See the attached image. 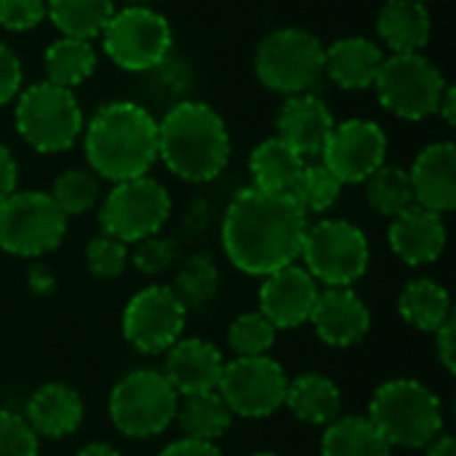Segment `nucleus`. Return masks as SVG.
<instances>
[{
  "mask_svg": "<svg viewBox=\"0 0 456 456\" xmlns=\"http://www.w3.org/2000/svg\"><path fill=\"white\" fill-rule=\"evenodd\" d=\"M305 232L307 214L291 195L246 187L227 206L222 246L240 273L270 275L299 259Z\"/></svg>",
  "mask_w": 456,
  "mask_h": 456,
  "instance_id": "nucleus-1",
  "label": "nucleus"
},
{
  "mask_svg": "<svg viewBox=\"0 0 456 456\" xmlns=\"http://www.w3.org/2000/svg\"><path fill=\"white\" fill-rule=\"evenodd\" d=\"M83 147L102 179L118 184L147 176L158 160V120L136 102H107L88 120Z\"/></svg>",
  "mask_w": 456,
  "mask_h": 456,
  "instance_id": "nucleus-2",
  "label": "nucleus"
},
{
  "mask_svg": "<svg viewBox=\"0 0 456 456\" xmlns=\"http://www.w3.org/2000/svg\"><path fill=\"white\" fill-rule=\"evenodd\" d=\"M230 131L203 102H176L158 123V158L184 182H211L230 160Z\"/></svg>",
  "mask_w": 456,
  "mask_h": 456,
  "instance_id": "nucleus-3",
  "label": "nucleus"
},
{
  "mask_svg": "<svg viewBox=\"0 0 456 456\" xmlns=\"http://www.w3.org/2000/svg\"><path fill=\"white\" fill-rule=\"evenodd\" d=\"M369 419L390 446L403 449L428 446L444 430L438 395L417 379H390L377 387Z\"/></svg>",
  "mask_w": 456,
  "mask_h": 456,
  "instance_id": "nucleus-4",
  "label": "nucleus"
},
{
  "mask_svg": "<svg viewBox=\"0 0 456 456\" xmlns=\"http://www.w3.org/2000/svg\"><path fill=\"white\" fill-rule=\"evenodd\" d=\"M323 56L326 45L318 35L302 27H281L259 43L254 69L265 88L297 96L321 77Z\"/></svg>",
  "mask_w": 456,
  "mask_h": 456,
  "instance_id": "nucleus-5",
  "label": "nucleus"
},
{
  "mask_svg": "<svg viewBox=\"0 0 456 456\" xmlns=\"http://www.w3.org/2000/svg\"><path fill=\"white\" fill-rule=\"evenodd\" d=\"M16 131L37 152H64L83 131V112L69 88L48 80L29 86L16 104Z\"/></svg>",
  "mask_w": 456,
  "mask_h": 456,
  "instance_id": "nucleus-6",
  "label": "nucleus"
},
{
  "mask_svg": "<svg viewBox=\"0 0 456 456\" xmlns=\"http://www.w3.org/2000/svg\"><path fill=\"white\" fill-rule=\"evenodd\" d=\"M179 409V395L155 369L126 374L110 393V419L128 438H152L163 433Z\"/></svg>",
  "mask_w": 456,
  "mask_h": 456,
  "instance_id": "nucleus-7",
  "label": "nucleus"
},
{
  "mask_svg": "<svg viewBox=\"0 0 456 456\" xmlns=\"http://www.w3.org/2000/svg\"><path fill=\"white\" fill-rule=\"evenodd\" d=\"M313 281L331 286H353L369 270V240L361 227L345 219H323L305 232L302 254Z\"/></svg>",
  "mask_w": 456,
  "mask_h": 456,
  "instance_id": "nucleus-8",
  "label": "nucleus"
},
{
  "mask_svg": "<svg viewBox=\"0 0 456 456\" xmlns=\"http://www.w3.org/2000/svg\"><path fill=\"white\" fill-rule=\"evenodd\" d=\"M374 88L382 107L393 115L403 120H425L438 115L446 80L441 69L422 53H393L385 59Z\"/></svg>",
  "mask_w": 456,
  "mask_h": 456,
  "instance_id": "nucleus-9",
  "label": "nucleus"
},
{
  "mask_svg": "<svg viewBox=\"0 0 456 456\" xmlns=\"http://www.w3.org/2000/svg\"><path fill=\"white\" fill-rule=\"evenodd\" d=\"M171 214L168 190L150 176L118 182L102 203L99 224L120 243H139L160 232Z\"/></svg>",
  "mask_w": 456,
  "mask_h": 456,
  "instance_id": "nucleus-10",
  "label": "nucleus"
},
{
  "mask_svg": "<svg viewBox=\"0 0 456 456\" xmlns=\"http://www.w3.org/2000/svg\"><path fill=\"white\" fill-rule=\"evenodd\" d=\"M67 232V216L48 192H13L0 203V248L13 256H43Z\"/></svg>",
  "mask_w": 456,
  "mask_h": 456,
  "instance_id": "nucleus-11",
  "label": "nucleus"
},
{
  "mask_svg": "<svg viewBox=\"0 0 456 456\" xmlns=\"http://www.w3.org/2000/svg\"><path fill=\"white\" fill-rule=\"evenodd\" d=\"M104 53L128 72H150L168 59L171 27L166 16L147 5L115 11L102 32Z\"/></svg>",
  "mask_w": 456,
  "mask_h": 456,
  "instance_id": "nucleus-12",
  "label": "nucleus"
},
{
  "mask_svg": "<svg viewBox=\"0 0 456 456\" xmlns=\"http://www.w3.org/2000/svg\"><path fill=\"white\" fill-rule=\"evenodd\" d=\"M289 377L283 366L267 355L235 358L222 369L216 393L232 414L246 419L273 417L286 403Z\"/></svg>",
  "mask_w": 456,
  "mask_h": 456,
  "instance_id": "nucleus-13",
  "label": "nucleus"
},
{
  "mask_svg": "<svg viewBox=\"0 0 456 456\" xmlns=\"http://www.w3.org/2000/svg\"><path fill=\"white\" fill-rule=\"evenodd\" d=\"M187 323V307L179 302L171 286H147L123 313V337L131 347L144 355L166 353L174 342H179Z\"/></svg>",
  "mask_w": 456,
  "mask_h": 456,
  "instance_id": "nucleus-14",
  "label": "nucleus"
},
{
  "mask_svg": "<svg viewBox=\"0 0 456 456\" xmlns=\"http://www.w3.org/2000/svg\"><path fill=\"white\" fill-rule=\"evenodd\" d=\"M321 158L342 184H361L385 166L387 136L374 120H345L334 126Z\"/></svg>",
  "mask_w": 456,
  "mask_h": 456,
  "instance_id": "nucleus-15",
  "label": "nucleus"
},
{
  "mask_svg": "<svg viewBox=\"0 0 456 456\" xmlns=\"http://www.w3.org/2000/svg\"><path fill=\"white\" fill-rule=\"evenodd\" d=\"M318 283L305 267L289 265L265 275L259 291V313L275 329H297L310 321L318 302Z\"/></svg>",
  "mask_w": 456,
  "mask_h": 456,
  "instance_id": "nucleus-16",
  "label": "nucleus"
},
{
  "mask_svg": "<svg viewBox=\"0 0 456 456\" xmlns=\"http://www.w3.org/2000/svg\"><path fill=\"white\" fill-rule=\"evenodd\" d=\"M310 323L326 345L353 347L369 334L371 313L350 286H331L318 294Z\"/></svg>",
  "mask_w": 456,
  "mask_h": 456,
  "instance_id": "nucleus-17",
  "label": "nucleus"
},
{
  "mask_svg": "<svg viewBox=\"0 0 456 456\" xmlns=\"http://www.w3.org/2000/svg\"><path fill=\"white\" fill-rule=\"evenodd\" d=\"M334 126L337 120L331 110L318 96H310V94L291 96L281 107L278 120H275L278 139L286 142L302 160L321 158Z\"/></svg>",
  "mask_w": 456,
  "mask_h": 456,
  "instance_id": "nucleus-18",
  "label": "nucleus"
},
{
  "mask_svg": "<svg viewBox=\"0 0 456 456\" xmlns=\"http://www.w3.org/2000/svg\"><path fill=\"white\" fill-rule=\"evenodd\" d=\"M414 203L446 214L456 206V147L452 142L428 144L409 171Z\"/></svg>",
  "mask_w": 456,
  "mask_h": 456,
  "instance_id": "nucleus-19",
  "label": "nucleus"
},
{
  "mask_svg": "<svg viewBox=\"0 0 456 456\" xmlns=\"http://www.w3.org/2000/svg\"><path fill=\"white\" fill-rule=\"evenodd\" d=\"M163 377L176 390V395H198L211 393L219 385L224 361L222 353L206 339H179L168 350Z\"/></svg>",
  "mask_w": 456,
  "mask_h": 456,
  "instance_id": "nucleus-20",
  "label": "nucleus"
},
{
  "mask_svg": "<svg viewBox=\"0 0 456 456\" xmlns=\"http://www.w3.org/2000/svg\"><path fill=\"white\" fill-rule=\"evenodd\" d=\"M390 246L411 267L436 262L446 248V224L444 216L436 211H428L422 206H411L403 214H398L390 224Z\"/></svg>",
  "mask_w": 456,
  "mask_h": 456,
  "instance_id": "nucleus-21",
  "label": "nucleus"
},
{
  "mask_svg": "<svg viewBox=\"0 0 456 456\" xmlns=\"http://www.w3.org/2000/svg\"><path fill=\"white\" fill-rule=\"evenodd\" d=\"M385 64L382 48L369 37H339L326 48L323 72L345 91L371 88Z\"/></svg>",
  "mask_w": 456,
  "mask_h": 456,
  "instance_id": "nucleus-22",
  "label": "nucleus"
},
{
  "mask_svg": "<svg viewBox=\"0 0 456 456\" xmlns=\"http://www.w3.org/2000/svg\"><path fill=\"white\" fill-rule=\"evenodd\" d=\"M24 419L35 436L64 438L80 428L83 401H80L77 390H72L61 382H48V385L37 387L32 393V398L27 401Z\"/></svg>",
  "mask_w": 456,
  "mask_h": 456,
  "instance_id": "nucleus-23",
  "label": "nucleus"
},
{
  "mask_svg": "<svg viewBox=\"0 0 456 456\" xmlns=\"http://www.w3.org/2000/svg\"><path fill=\"white\" fill-rule=\"evenodd\" d=\"M430 11L419 0H385L377 32L395 53H419L430 40Z\"/></svg>",
  "mask_w": 456,
  "mask_h": 456,
  "instance_id": "nucleus-24",
  "label": "nucleus"
},
{
  "mask_svg": "<svg viewBox=\"0 0 456 456\" xmlns=\"http://www.w3.org/2000/svg\"><path fill=\"white\" fill-rule=\"evenodd\" d=\"M291 414L310 425H331L342 411L339 387L323 374H302L286 387V403Z\"/></svg>",
  "mask_w": 456,
  "mask_h": 456,
  "instance_id": "nucleus-25",
  "label": "nucleus"
},
{
  "mask_svg": "<svg viewBox=\"0 0 456 456\" xmlns=\"http://www.w3.org/2000/svg\"><path fill=\"white\" fill-rule=\"evenodd\" d=\"M305 160L278 136L262 142L248 160L251 176H254V187L265 190V192H275V195H289L299 171H302Z\"/></svg>",
  "mask_w": 456,
  "mask_h": 456,
  "instance_id": "nucleus-26",
  "label": "nucleus"
},
{
  "mask_svg": "<svg viewBox=\"0 0 456 456\" xmlns=\"http://www.w3.org/2000/svg\"><path fill=\"white\" fill-rule=\"evenodd\" d=\"M323 456H393V446L369 417H337L321 441Z\"/></svg>",
  "mask_w": 456,
  "mask_h": 456,
  "instance_id": "nucleus-27",
  "label": "nucleus"
},
{
  "mask_svg": "<svg viewBox=\"0 0 456 456\" xmlns=\"http://www.w3.org/2000/svg\"><path fill=\"white\" fill-rule=\"evenodd\" d=\"M398 310L409 326L436 334L452 318V299L441 283L419 278L406 283V289L398 297Z\"/></svg>",
  "mask_w": 456,
  "mask_h": 456,
  "instance_id": "nucleus-28",
  "label": "nucleus"
},
{
  "mask_svg": "<svg viewBox=\"0 0 456 456\" xmlns=\"http://www.w3.org/2000/svg\"><path fill=\"white\" fill-rule=\"evenodd\" d=\"M112 0H45V16L61 37L94 40L112 19Z\"/></svg>",
  "mask_w": 456,
  "mask_h": 456,
  "instance_id": "nucleus-29",
  "label": "nucleus"
},
{
  "mask_svg": "<svg viewBox=\"0 0 456 456\" xmlns=\"http://www.w3.org/2000/svg\"><path fill=\"white\" fill-rule=\"evenodd\" d=\"M176 419H179L184 438L214 444L230 430L232 411L227 409L222 395L216 390H211V393L187 395L182 409H176Z\"/></svg>",
  "mask_w": 456,
  "mask_h": 456,
  "instance_id": "nucleus-30",
  "label": "nucleus"
},
{
  "mask_svg": "<svg viewBox=\"0 0 456 456\" xmlns=\"http://www.w3.org/2000/svg\"><path fill=\"white\" fill-rule=\"evenodd\" d=\"M45 67V80L61 88H75L83 80L91 77L96 69V51L91 40H77V37H59L45 48L43 56Z\"/></svg>",
  "mask_w": 456,
  "mask_h": 456,
  "instance_id": "nucleus-31",
  "label": "nucleus"
},
{
  "mask_svg": "<svg viewBox=\"0 0 456 456\" xmlns=\"http://www.w3.org/2000/svg\"><path fill=\"white\" fill-rule=\"evenodd\" d=\"M366 200L377 214L390 216V219H395L398 214L411 208L414 192H411L409 171L395 168V166H379L366 179Z\"/></svg>",
  "mask_w": 456,
  "mask_h": 456,
  "instance_id": "nucleus-32",
  "label": "nucleus"
},
{
  "mask_svg": "<svg viewBox=\"0 0 456 456\" xmlns=\"http://www.w3.org/2000/svg\"><path fill=\"white\" fill-rule=\"evenodd\" d=\"M339 192L342 182L323 163H305L289 195L305 214H323L337 203Z\"/></svg>",
  "mask_w": 456,
  "mask_h": 456,
  "instance_id": "nucleus-33",
  "label": "nucleus"
},
{
  "mask_svg": "<svg viewBox=\"0 0 456 456\" xmlns=\"http://www.w3.org/2000/svg\"><path fill=\"white\" fill-rule=\"evenodd\" d=\"M51 200L59 206L64 216H83L88 214L99 200V182L96 174L83 168H69L56 176L51 187Z\"/></svg>",
  "mask_w": 456,
  "mask_h": 456,
  "instance_id": "nucleus-34",
  "label": "nucleus"
},
{
  "mask_svg": "<svg viewBox=\"0 0 456 456\" xmlns=\"http://www.w3.org/2000/svg\"><path fill=\"white\" fill-rule=\"evenodd\" d=\"M216 267L208 256H195L184 265V270L176 275V286L174 294L179 297V302L190 310V307H206L214 294H216Z\"/></svg>",
  "mask_w": 456,
  "mask_h": 456,
  "instance_id": "nucleus-35",
  "label": "nucleus"
},
{
  "mask_svg": "<svg viewBox=\"0 0 456 456\" xmlns=\"http://www.w3.org/2000/svg\"><path fill=\"white\" fill-rule=\"evenodd\" d=\"M275 326L262 313H243L232 321L227 342L238 358H254L267 355V350L275 342Z\"/></svg>",
  "mask_w": 456,
  "mask_h": 456,
  "instance_id": "nucleus-36",
  "label": "nucleus"
},
{
  "mask_svg": "<svg viewBox=\"0 0 456 456\" xmlns=\"http://www.w3.org/2000/svg\"><path fill=\"white\" fill-rule=\"evenodd\" d=\"M128 262V248L126 243L110 238V235H99L86 246V267L94 278L99 281H112L123 273Z\"/></svg>",
  "mask_w": 456,
  "mask_h": 456,
  "instance_id": "nucleus-37",
  "label": "nucleus"
},
{
  "mask_svg": "<svg viewBox=\"0 0 456 456\" xmlns=\"http://www.w3.org/2000/svg\"><path fill=\"white\" fill-rule=\"evenodd\" d=\"M0 456H37V436L21 414L0 409Z\"/></svg>",
  "mask_w": 456,
  "mask_h": 456,
  "instance_id": "nucleus-38",
  "label": "nucleus"
},
{
  "mask_svg": "<svg viewBox=\"0 0 456 456\" xmlns=\"http://www.w3.org/2000/svg\"><path fill=\"white\" fill-rule=\"evenodd\" d=\"M45 19V0H0V27L27 32Z\"/></svg>",
  "mask_w": 456,
  "mask_h": 456,
  "instance_id": "nucleus-39",
  "label": "nucleus"
},
{
  "mask_svg": "<svg viewBox=\"0 0 456 456\" xmlns=\"http://www.w3.org/2000/svg\"><path fill=\"white\" fill-rule=\"evenodd\" d=\"M174 254H176L174 240L152 235V238H144V240L136 243L131 259H134L136 270H142L147 275H158V273H163L174 262Z\"/></svg>",
  "mask_w": 456,
  "mask_h": 456,
  "instance_id": "nucleus-40",
  "label": "nucleus"
},
{
  "mask_svg": "<svg viewBox=\"0 0 456 456\" xmlns=\"http://www.w3.org/2000/svg\"><path fill=\"white\" fill-rule=\"evenodd\" d=\"M21 88V61L13 53V48H8L5 43H0V107L8 104Z\"/></svg>",
  "mask_w": 456,
  "mask_h": 456,
  "instance_id": "nucleus-41",
  "label": "nucleus"
},
{
  "mask_svg": "<svg viewBox=\"0 0 456 456\" xmlns=\"http://www.w3.org/2000/svg\"><path fill=\"white\" fill-rule=\"evenodd\" d=\"M456 321L454 318H449L438 331H436V350H438V358H441V363H444V369L446 371H452L454 374L456 369Z\"/></svg>",
  "mask_w": 456,
  "mask_h": 456,
  "instance_id": "nucleus-42",
  "label": "nucleus"
},
{
  "mask_svg": "<svg viewBox=\"0 0 456 456\" xmlns=\"http://www.w3.org/2000/svg\"><path fill=\"white\" fill-rule=\"evenodd\" d=\"M16 182H19V168H16L13 152L0 142V203L16 192Z\"/></svg>",
  "mask_w": 456,
  "mask_h": 456,
  "instance_id": "nucleus-43",
  "label": "nucleus"
},
{
  "mask_svg": "<svg viewBox=\"0 0 456 456\" xmlns=\"http://www.w3.org/2000/svg\"><path fill=\"white\" fill-rule=\"evenodd\" d=\"M160 456H222V452L214 446V444H206V441H192V438H182V441H174L168 444Z\"/></svg>",
  "mask_w": 456,
  "mask_h": 456,
  "instance_id": "nucleus-44",
  "label": "nucleus"
},
{
  "mask_svg": "<svg viewBox=\"0 0 456 456\" xmlns=\"http://www.w3.org/2000/svg\"><path fill=\"white\" fill-rule=\"evenodd\" d=\"M438 112H441V118L449 123V126H454L456 120V91L452 86H446V91H444V96H441V104H438Z\"/></svg>",
  "mask_w": 456,
  "mask_h": 456,
  "instance_id": "nucleus-45",
  "label": "nucleus"
},
{
  "mask_svg": "<svg viewBox=\"0 0 456 456\" xmlns=\"http://www.w3.org/2000/svg\"><path fill=\"white\" fill-rule=\"evenodd\" d=\"M428 456H456V444L452 436H438L428 444Z\"/></svg>",
  "mask_w": 456,
  "mask_h": 456,
  "instance_id": "nucleus-46",
  "label": "nucleus"
},
{
  "mask_svg": "<svg viewBox=\"0 0 456 456\" xmlns=\"http://www.w3.org/2000/svg\"><path fill=\"white\" fill-rule=\"evenodd\" d=\"M77 456H120L110 444H88V446H83Z\"/></svg>",
  "mask_w": 456,
  "mask_h": 456,
  "instance_id": "nucleus-47",
  "label": "nucleus"
},
{
  "mask_svg": "<svg viewBox=\"0 0 456 456\" xmlns=\"http://www.w3.org/2000/svg\"><path fill=\"white\" fill-rule=\"evenodd\" d=\"M126 3H131V5H144V3H152V0H126Z\"/></svg>",
  "mask_w": 456,
  "mask_h": 456,
  "instance_id": "nucleus-48",
  "label": "nucleus"
},
{
  "mask_svg": "<svg viewBox=\"0 0 456 456\" xmlns=\"http://www.w3.org/2000/svg\"><path fill=\"white\" fill-rule=\"evenodd\" d=\"M251 456H278V454H267V452H262V454H251Z\"/></svg>",
  "mask_w": 456,
  "mask_h": 456,
  "instance_id": "nucleus-49",
  "label": "nucleus"
},
{
  "mask_svg": "<svg viewBox=\"0 0 456 456\" xmlns=\"http://www.w3.org/2000/svg\"><path fill=\"white\" fill-rule=\"evenodd\" d=\"M419 3H428V0H419Z\"/></svg>",
  "mask_w": 456,
  "mask_h": 456,
  "instance_id": "nucleus-50",
  "label": "nucleus"
}]
</instances>
